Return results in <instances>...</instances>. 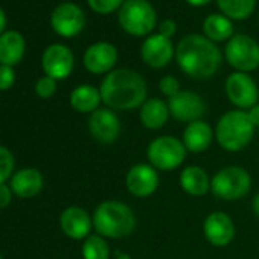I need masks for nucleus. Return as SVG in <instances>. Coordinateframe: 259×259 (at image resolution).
<instances>
[{
	"mask_svg": "<svg viewBox=\"0 0 259 259\" xmlns=\"http://www.w3.org/2000/svg\"><path fill=\"white\" fill-rule=\"evenodd\" d=\"M102 102L111 110L128 111L141 108L148 99V85L144 76L128 67L113 69L99 87Z\"/></svg>",
	"mask_w": 259,
	"mask_h": 259,
	"instance_id": "f257e3e1",
	"label": "nucleus"
},
{
	"mask_svg": "<svg viewBox=\"0 0 259 259\" xmlns=\"http://www.w3.org/2000/svg\"><path fill=\"white\" fill-rule=\"evenodd\" d=\"M176 60L183 73L195 79H207L221 67L218 46L201 34L185 35L176 48Z\"/></svg>",
	"mask_w": 259,
	"mask_h": 259,
	"instance_id": "f03ea898",
	"label": "nucleus"
},
{
	"mask_svg": "<svg viewBox=\"0 0 259 259\" xmlns=\"http://www.w3.org/2000/svg\"><path fill=\"white\" fill-rule=\"evenodd\" d=\"M92 218L96 233L110 239L130 236L138 224L133 209L117 200H107L98 204Z\"/></svg>",
	"mask_w": 259,
	"mask_h": 259,
	"instance_id": "7ed1b4c3",
	"label": "nucleus"
},
{
	"mask_svg": "<svg viewBox=\"0 0 259 259\" xmlns=\"http://www.w3.org/2000/svg\"><path fill=\"white\" fill-rule=\"evenodd\" d=\"M254 130L247 111L229 110L217 122L215 139L224 151L239 153L251 142Z\"/></svg>",
	"mask_w": 259,
	"mask_h": 259,
	"instance_id": "20e7f679",
	"label": "nucleus"
},
{
	"mask_svg": "<svg viewBox=\"0 0 259 259\" xmlns=\"http://www.w3.org/2000/svg\"><path fill=\"white\" fill-rule=\"evenodd\" d=\"M120 28L133 37H147L157 25V11L148 0H125L117 13Z\"/></svg>",
	"mask_w": 259,
	"mask_h": 259,
	"instance_id": "39448f33",
	"label": "nucleus"
},
{
	"mask_svg": "<svg viewBox=\"0 0 259 259\" xmlns=\"http://www.w3.org/2000/svg\"><path fill=\"white\" fill-rule=\"evenodd\" d=\"M251 189V176L241 166H226L220 169L210 182V192L224 201L244 198Z\"/></svg>",
	"mask_w": 259,
	"mask_h": 259,
	"instance_id": "423d86ee",
	"label": "nucleus"
},
{
	"mask_svg": "<svg viewBox=\"0 0 259 259\" xmlns=\"http://www.w3.org/2000/svg\"><path fill=\"white\" fill-rule=\"evenodd\" d=\"M188 150L182 139L174 136H159L147 148V157L157 171H172L183 165Z\"/></svg>",
	"mask_w": 259,
	"mask_h": 259,
	"instance_id": "0eeeda50",
	"label": "nucleus"
},
{
	"mask_svg": "<svg viewBox=\"0 0 259 259\" xmlns=\"http://www.w3.org/2000/svg\"><path fill=\"white\" fill-rule=\"evenodd\" d=\"M224 57L236 72H253L259 67V45L245 34H235L226 45Z\"/></svg>",
	"mask_w": 259,
	"mask_h": 259,
	"instance_id": "6e6552de",
	"label": "nucleus"
},
{
	"mask_svg": "<svg viewBox=\"0 0 259 259\" xmlns=\"http://www.w3.org/2000/svg\"><path fill=\"white\" fill-rule=\"evenodd\" d=\"M226 96L236 107V110H250L257 104L259 90L254 79L244 72H233L224 82Z\"/></svg>",
	"mask_w": 259,
	"mask_h": 259,
	"instance_id": "1a4fd4ad",
	"label": "nucleus"
},
{
	"mask_svg": "<svg viewBox=\"0 0 259 259\" xmlns=\"http://www.w3.org/2000/svg\"><path fill=\"white\" fill-rule=\"evenodd\" d=\"M168 107L171 116L185 123L200 120L207 110V104L198 93L192 90H182L179 95L168 99Z\"/></svg>",
	"mask_w": 259,
	"mask_h": 259,
	"instance_id": "9d476101",
	"label": "nucleus"
},
{
	"mask_svg": "<svg viewBox=\"0 0 259 259\" xmlns=\"http://www.w3.org/2000/svg\"><path fill=\"white\" fill-rule=\"evenodd\" d=\"M160 185L159 171L150 163H136L125 176V186L128 192L138 198L151 197Z\"/></svg>",
	"mask_w": 259,
	"mask_h": 259,
	"instance_id": "9b49d317",
	"label": "nucleus"
},
{
	"mask_svg": "<svg viewBox=\"0 0 259 259\" xmlns=\"http://www.w3.org/2000/svg\"><path fill=\"white\" fill-rule=\"evenodd\" d=\"M51 25L58 35L64 38H72L84 29L85 14L76 4L64 2L52 11Z\"/></svg>",
	"mask_w": 259,
	"mask_h": 259,
	"instance_id": "f8f14e48",
	"label": "nucleus"
},
{
	"mask_svg": "<svg viewBox=\"0 0 259 259\" xmlns=\"http://www.w3.org/2000/svg\"><path fill=\"white\" fill-rule=\"evenodd\" d=\"M89 132L95 141L101 144H113L120 136L122 123L114 110L99 107L89 117Z\"/></svg>",
	"mask_w": 259,
	"mask_h": 259,
	"instance_id": "ddd939ff",
	"label": "nucleus"
},
{
	"mask_svg": "<svg viewBox=\"0 0 259 259\" xmlns=\"http://www.w3.org/2000/svg\"><path fill=\"white\" fill-rule=\"evenodd\" d=\"M41 66L46 76L54 78L55 81L67 78L75 66L73 52L64 45H51L46 48L41 57Z\"/></svg>",
	"mask_w": 259,
	"mask_h": 259,
	"instance_id": "4468645a",
	"label": "nucleus"
},
{
	"mask_svg": "<svg viewBox=\"0 0 259 259\" xmlns=\"http://www.w3.org/2000/svg\"><path fill=\"white\" fill-rule=\"evenodd\" d=\"M142 61L151 69H163L166 67L172 57H176V48L172 41L160 34H153L145 38L141 46Z\"/></svg>",
	"mask_w": 259,
	"mask_h": 259,
	"instance_id": "2eb2a0df",
	"label": "nucleus"
},
{
	"mask_svg": "<svg viewBox=\"0 0 259 259\" xmlns=\"http://www.w3.org/2000/svg\"><path fill=\"white\" fill-rule=\"evenodd\" d=\"M203 233L209 244L213 247L229 245L236 233L235 223L226 212H212L204 218Z\"/></svg>",
	"mask_w": 259,
	"mask_h": 259,
	"instance_id": "dca6fc26",
	"label": "nucleus"
},
{
	"mask_svg": "<svg viewBox=\"0 0 259 259\" xmlns=\"http://www.w3.org/2000/svg\"><path fill=\"white\" fill-rule=\"evenodd\" d=\"M117 49L108 41H98L87 48L84 52V67L95 75L110 73L117 63Z\"/></svg>",
	"mask_w": 259,
	"mask_h": 259,
	"instance_id": "f3484780",
	"label": "nucleus"
},
{
	"mask_svg": "<svg viewBox=\"0 0 259 259\" xmlns=\"http://www.w3.org/2000/svg\"><path fill=\"white\" fill-rule=\"evenodd\" d=\"M63 232L72 239H85L93 227V218L79 206H69L60 217Z\"/></svg>",
	"mask_w": 259,
	"mask_h": 259,
	"instance_id": "a211bd4d",
	"label": "nucleus"
},
{
	"mask_svg": "<svg viewBox=\"0 0 259 259\" xmlns=\"http://www.w3.org/2000/svg\"><path fill=\"white\" fill-rule=\"evenodd\" d=\"M213 139H215V130H212V126L203 119L188 123L185 126L183 138H182L188 153H194V154L204 153L210 147Z\"/></svg>",
	"mask_w": 259,
	"mask_h": 259,
	"instance_id": "6ab92c4d",
	"label": "nucleus"
},
{
	"mask_svg": "<svg viewBox=\"0 0 259 259\" xmlns=\"http://www.w3.org/2000/svg\"><path fill=\"white\" fill-rule=\"evenodd\" d=\"M210 182L206 169L197 165L186 166L179 177L180 188L191 197H204L210 191Z\"/></svg>",
	"mask_w": 259,
	"mask_h": 259,
	"instance_id": "aec40b11",
	"label": "nucleus"
},
{
	"mask_svg": "<svg viewBox=\"0 0 259 259\" xmlns=\"http://www.w3.org/2000/svg\"><path fill=\"white\" fill-rule=\"evenodd\" d=\"M171 117L168 102L162 101L160 98H150L147 99L139 111V119L141 123L147 130H160L166 125L168 119Z\"/></svg>",
	"mask_w": 259,
	"mask_h": 259,
	"instance_id": "412c9836",
	"label": "nucleus"
},
{
	"mask_svg": "<svg viewBox=\"0 0 259 259\" xmlns=\"http://www.w3.org/2000/svg\"><path fill=\"white\" fill-rule=\"evenodd\" d=\"M11 189L20 198H32L43 189V176L35 168H25L11 179Z\"/></svg>",
	"mask_w": 259,
	"mask_h": 259,
	"instance_id": "4be33fe9",
	"label": "nucleus"
},
{
	"mask_svg": "<svg viewBox=\"0 0 259 259\" xmlns=\"http://www.w3.org/2000/svg\"><path fill=\"white\" fill-rule=\"evenodd\" d=\"M26 43L20 32L17 31H5L0 35V64L4 66H16L25 55Z\"/></svg>",
	"mask_w": 259,
	"mask_h": 259,
	"instance_id": "5701e85b",
	"label": "nucleus"
},
{
	"mask_svg": "<svg viewBox=\"0 0 259 259\" xmlns=\"http://www.w3.org/2000/svg\"><path fill=\"white\" fill-rule=\"evenodd\" d=\"M102 102L101 92L95 85L82 84L72 90L70 93V105L78 113H93L99 108V104Z\"/></svg>",
	"mask_w": 259,
	"mask_h": 259,
	"instance_id": "b1692460",
	"label": "nucleus"
},
{
	"mask_svg": "<svg viewBox=\"0 0 259 259\" xmlns=\"http://www.w3.org/2000/svg\"><path fill=\"white\" fill-rule=\"evenodd\" d=\"M203 32L213 43L229 41L235 34V28L230 19L224 14H210L203 22Z\"/></svg>",
	"mask_w": 259,
	"mask_h": 259,
	"instance_id": "393cba45",
	"label": "nucleus"
},
{
	"mask_svg": "<svg viewBox=\"0 0 259 259\" xmlns=\"http://www.w3.org/2000/svg\"><path fill=\"white\" fill-rule=\"evenodd\" d=\"M220 11L230 20H244L254 11L256 0H217Z\"/></svg>",
	"mask_w": 259,
	"mask_h": 259,
	"instance_id": "a878e982",
	"label": "nucleus"
},
{
	"mask_svg": "<svg viewBox=\"0 0 259 259\" xmlns=\"http://www.w3.org/2000/svg\"><path fill=\"white\" fill-rule=\"evenodd\" d=\"M84 259H110V247L104 236L89 235L81 248Z\"/></svg>",
	"mask_w": 259,
	"mask_h": 259,
	"instance_id": "bb28decb",
	"label": "nucleus"
},
{
	"mask_svg": "<svg viewBox=\"0 0 259 259\" xmlns=\"http://www.w3.org/2000/svg\"><path fill=\"white\" fill-rule=\"evenodd\" d=\"M14 165H16V162H14L13 153L8 148L0 145V185L5 183L8 180V177L13 174Z\"/></svg>",
	"mask_w": 259,
	"mask_h": 259,
	"instance_id": "cd10ccee",
	"label": "nucleus"
},
{
	"mask_svg": "<svg viewBox=\"0 0 259 259\" xmlns=\"http://www.w3.org/2000/svg\"><path fill=\"white\" fill-rule=\"evenodd\" d=\"M123 2L125 0H87V4L92 8V11L102 14V16L111 14L116 10H120Z\"/></svg>",
	"mask_w": 259,
	"mask_h": 259,
	"instance_id": "c85d7f7f",
	"label": "nucleus"
},
{
	"mask_svg": "<svg viewBox=\"0 0 259 259\" xmlns=\"http://www.w3.org/2000/svg\"><path fill=\"white\" fill-rule=\"evenodd\" d=\"M159 90L169 99L176 95H179L182 92L180 89V81L172 76V75H165L160 81H159Z\"/></svg>",
	"mask_w": 259,
	"mask_h": 259,
	"instance_id": "c756f323",
	"label": "nucleus"
},
{
	"mask_svg": "<svg viewBox=\"0 0 259 259\" xmlns=\"http://www.w3.org/2000/svg\"><path fill=\"white\" fill-rule=\"evenodd\" d=\"M35 92L40 98L48 99L52 98L57 92V81L51 76H43L35 84Z\"/></svg>",
	"mask_w": 259,
	"mask_h": 259,
	"instance_id": "7c9ffc66",
	"label": "nucleus"
},
{
	"mask_svg": "<svg viewBox=\"0 0 259 259\" xmlns=\"http://www.w3.org/2000/svg\"><path fill=\"white\" fill-rule=\"evenodd\" d=\"M16 82V73L13 67L0 64V90H8Z\"/></svg>",
	"mask_w": 259,
	"mask_h": 259,
	"instance_id": "2f4dec72",
	"label": "nucleus"
},
{
	"mask_svg": "<svg viewBox=\"0 0 259 259\" xmlns=\"http://www.w3.org/2000/svg\"><path fill=\"white\" fill-rule=\"evenodd\" d=\"M176 32H177V25L171 19H165L159 25V34L163 35V37H166V38H169V40L176 35Z\"/></svg>",
	"mask_w": 259,
	"mask_h": 259,
	"instance_id": "473e14b6",
	"label": "nucleus"
},
{
	"mask_svg": "<svg viewBox=\"0 0 259 259\" xmlns=\"http://www.w3.org/2000/svg\"><path fill=\"white\" fill-rule=\"evenodd\" d=\"M11 189L5 183H2L0 185V209H5L11 203Z\"/></svg>",
	"mask_w": 259,
	"mask_h": 259,
	"instance_id": "72a5a7b5",
	"label": "nucleus"
},
{
	"mask_svg": "<svg viewBox=\"0 0 259 259\" xmlns=\"http://www.w3.org/2000/svg\"><path fill=\"white\" fill-rule=\"evenodd\" d=\"M247 114H248L251 123L254 125V128H259V102L256 105H253L250 110H247Z\"/></svg>",
	"mask_w": 259,
	"mask_h": 259,
	"instance_id": "f704fd0d",
	"label": "nucleus"
},
{
	"mask_svg": "<svg viewBox=\"0 0 259 259\" xmlns=\"http://www.w3.org/2000/svg\"><path fill=\"white\" fill-rule=\"evenodd\" d=\"M5 28H7V16L5 11L0 8V35L5 32Z\"/></svg>",
	"mask_w": 259,
	"mask_h": 259,
	"instance_id": "c9c22d12",
	"label": "nucleus"
},
{
	"mask_svg": "<svg viewBox=\"0 0 259 259\" xmlns=\"http://www.w3.org/2000/svg\"><path fill=\"white\" fill-rule=\"evenodd\" d=\"M251 210H253V213L259 218V192L254 195V198H253V201H251Z\"/></svg>",
	"mask_w": 259,
	"mask_h": 259,
	"instance_id": "e433bc0d",
	"label": "nucleus"
},
{
	"mask_svg": "<svg viewBox=\"0 0 259 259\" xmlns=\"http://www.w3.org/2000/svg\"><path fill=\"white\" fill-rule=\"evenodd\" d=\"M212 0H186V4H189L191 7H204L209 5Z\"/></svg>",
	"mask_w": 259,
	"mask_h": 259,
	"instance_id": "4c0bfd02",
	"label": "nucleus"
},
{
	"mask_svg": "<svg viewBox=\"0 0 259 259\" xmlns=\"http://www.w3.org/2000/svg\"><path fill=\"white\" fill-rule=\"evenodd\" d=\"M0 259H4V257H2V254H0Z\"/></svg>",
	"mask_w": 259,
	"mask_h": 259,
	"instance_id": "58836bf2",
	"label": "nucleus"
}]
</instances>
